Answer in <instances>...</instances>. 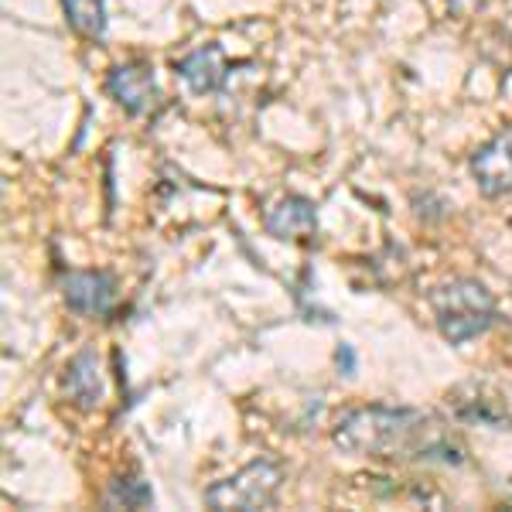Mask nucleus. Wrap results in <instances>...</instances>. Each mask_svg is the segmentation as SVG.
<instances>
[{
  "label": "nucleus",
  "mask_w": 512,
  "mask_h": 512,
  "mask_svg": "<svg viewBox=\"0 0 512 512\" xmlns=\"http://www.w3.org/2000/svg\"><path fill=\"white\" fill-rule=\"evenodd\" d=\"M332 441L352 458H414L461 465L465 448L448 434L444 420L420 407H355L345 410L332 427Z\"/></svg>",
  "instance_id": "f257e3e1"
},
{
  "label": "nucleus",
  "mask_w": 512,
  "mask_h": 512,
  "mask_svg": "<svg viewBox=\"0 0 512 512\" xmlns=\"http://www.w3.org/2000/svg\"><path fill=\"white\" fill-rule=\"evenodd\" d=\"M431 308H434L437 332L451 345L472 342V338L485 335L499 321V308H495L492 291L475 277H458L434 287Z\"/></svg>",
  "instance_id": "f03ea898"
},
{
  "label": "nucleus",
  "mask_w": 512,
  "mask_h": 512,
  "mask_svg": "<svg viewBox=\"0 0 512 512\" xmlns=\"http://www.w3.org/2000/svg\"><path fill=\"white\" fill-rule=\"evenodd\" d=\"M280 482H284V468L270 458H256L250 465H243L236 475L222 478V482L205 489V506L229 512H253V509H270L277 502Z\"/></svg>",
  "instance_id": "7ed1b4c3"
},
{
  "label": "nucleus",
  "mask_w": 512,
  "mask_h": 512,
  "mask_svg": "<svg viewBox=\"0 0 512 512\" xmlns=\"http://www.w3.org/2000/svg\"><path fill=\"white\" fill-rule=\"evenodd\" d=\"M117 277L110 270H69L62 277L65 308L82 318H106L117 304Z\"/></svg>",
  "instance_id": "20e7f679"
},
{
  "label": "nucleus",
  "mask_w": 512,
  "mask_h": 512,
  "mask_svg": "<svg viewBox=\"0 0 512 512\" xmlns=\"http://www.w3.org/2000/svg\"><path fill=\"white\" fill-rule=\"evenodd\" d=\"M106 93H110L123 106V113L130 117H144L158 106V79H154L151 62H123L113 65L106 76Z\"/></svg>",
  "instance_id": "39448f33"
},
{
  "label": "nucleus",
  "mask_w": 512,
  "mask_h": 512,
  "mask_svg": "<svg viewBox=\"0 0 512 512\" xmlns=\"http://www.w3.org/2000/svg\"><path fill=\"white\" fill-rule=\"evenodd\" d=\"M478 192L485 198H499L512 192V127L499 130L492 140H485L482 147L468 161Z\"/></svg>",
  "instance_id": "423d86ee"
},
{
  "label": "nucleus",
  "mask_w": 512,
  "mask_h": 512,
  "mask_svg": "<svg viewBox=\"0 0 512 512\" xmlns=\"http://www.w3.org/2000/svg\"><path fill=\"white\" fill-rule=\"evenodd\" d=\"M65 396L76 403L79 410H99L106 400V379H103V362L93 345L79 349L65 366Z\"/></svg>",
  "instance_id": "0eeeda50"
},
{
  "label": "nucleus",
  "mask_w": 512,
  "mask_h": 512,
  "mask_svg": "<svg viewBox=\"0 0 512 512\" xmlns=\"http://www.w3.org/2000/svg\"><path fill=\"white\" fill-rule=\"evenodd\" d=\"M263 229L274 239H311L318 233L315 202L304 195H284L263 216Z\"/></svg>",
  "instance_id": "6e6552de"
},
{
  "label": "nucleus",
  "mask_w": 512,
  "mask_h": 512,
  "mask_svg": "<svg viewBox=\"0 0 512 512\" xmlns=\"http://www.w3.org/2000/svg\"><path fill=\"white\" fill-rule=\"evenodd\" d=\"M175 72L192 93L209 96L226 86L229 65H226V55H222L219 45H202V48H195V52H188L185 59H178Z\"/></svg>",
  "instance_id": "1a4fd4ad"
},
{
  "label": "nucleus",
  "mask_w": 512,
  "mask_h": 512,
  "mask_svg": "<svg viewBox=\"0 0 512 512\" xmlns=\"http://www.w3.org/2000/svg\"><path fill=\"white\" fill-rule=\"evenodd\" d=\"M65 21L72 31L89 41H103L106 35V0H62Z\"/></svg>",
  "instance_id": "9d476101"
},
{
  "label": "nucleus",
  "mask_w": 512,
  "mask_h": 512,
  "mask_svg": "<svg viewBox=\"0 0 512 512\" xmlns=\"http://www.w3.org/2000/svg\"><path fill=\"white\" fill-rule=\"evenodd\" d=\"M106 506H113V509H117V506H123V509H147V506H154V492L140 475H123V478H113V482H110Z\"/></svg>",
  "instance_id": "9b49d317"
},
{
  "label": "nucleus",
  "mask_w": 512,
  "mask_h": 512,
  "mask_svg": "<svg viewBox=\"0 0 512 512\" xmlns=\"http://www.w3.org/2000/svg\"><path fill=\"white\" fill-rule=\"evenodd\" d=\"M335 362H338V369H342L345 376H355V352H352V345H338V352H335Z\"/></svg>",
  "instance_id": "f8f14e48"
}]
</instances>
